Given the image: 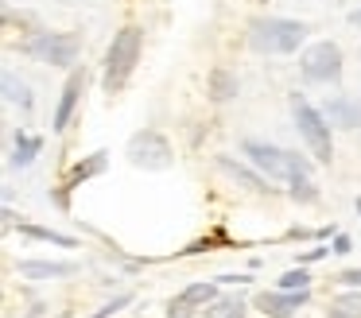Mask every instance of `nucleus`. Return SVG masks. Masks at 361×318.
<instances>
[{"instance_id": "obj_30", "label": "nucleus", "mask_w": 361, "mask_h": 318, "mask_svg": "<svg viewBox=\"0 0 361 318\" xmlns=\"http://www.w3.org/2000/svg\"><path fill=\"white\" fill-rule=\"evenodd\" d=\"M353 206H357V214H361V194H357V202H353Z\"/></svg>"}, {"instance_id": "obj_11", "label": "nucleus", "mask_w": 361, "mask_h": 318, "mask_svg": "<svg viewBox=\"0 0 361 318\" xmlns=\"http://www.w3.org/2000/svg\"><path fill=\"white\" fill-rule=\"evenodd\" d=\"M16 271L24 279H63V276H74V264L71 260H20Z\"/></svg>"}, {"instance_id": "obj_5", "label": "nucleus", "mask_w": 361, "mask_h": 318, "mask_svg": "<svg viewBox=\"0 0 361 318\" xmlns=\"http://www.w3.org/2000/svg\"><path fill=\"white\" fill-rule=\"evenodd\" d=\"M299 74H303V82H311V85L342 82V47L330 43V39L311 43L303 54H299Z\"/></svg>"}, {"instance_id": "obj_10", "label": "nucleus", "mask_w": 361, "mask_h": 318, "mask_svg": "<svg viewBox=\"0 0 361 318\" xmlns=\"http://www.w3.org/2000/svg\"><path fill=\"white\" fill-rule=\"evenodd\" d=\"M322 113H326V121H330V124H338V128H361V101L345 97V93L330 97Z\"/></svg>"}, {"instance_id": "obj_1", "label": "nucleus", "mask_w": 361, "mask_h": 318, "mask_svg": "<svg viewBox=\"0 0 361 318\" xmlns=\"http://www.w3.org/2000/svg\"><path fill=\"white\" fill-rule=\"evenodd\" d=\"M249 47L257 54H291L303 47L307 39V23L303 20H288V16H257L245 31Z\"/></svg>"}, {"instance_id": "obj_17", "label": "nucleus", "mask_w": 361, "mask_h": 318, "mask_svg": "<svg viewBox=\"0 0 361 318\" xmlns=\"http://www.w3.org/2000/svg\"><path fill=\"white\" fill-rule=\"evenodd\" d=\"M179 295L190 302V307H210V302L218 299V283H210V279H198V283H187Z\"/></svg>"}, {"instance_id": "obj_7", "label": "nucleus", "mask_w": 361, "mask_h": 318, "mask_svg": "<svg viewBox=\"0 0 361 318\" xmlns=\"http://www.w3.org/2000/svg\"><path fill=\"white\" fill-rule=\"evenodd\" d=\"M241 152L249 155V163H252V167H260L268 178H291V171H288V152H283V147L264 144V140H245Z\"/></svg>"}, {"instance_id": "obj_24", "label": "nucleus", "mask_w": 361, "mask_h": 318, "mask_svg": "<svg viewBox=\"0 0 361 318\" xmlns=\"http://www.w3.org/2000/svg\"><path fill=\"white\" fill-rule=\"evenodd\" d=\"M167 318H195V307H190L183 295H175L171 299V307H167Z\"/></svg>"}, {"instance_id": "obj_22", "label": "nucleus", "mask_w": 361, "mask_h": 318, "mask_svg": "<svg viewBox=\"0 0 361 318\" xmlns=\"http://www.w3.org/2000/svg\"><path fill=\"white\" fill-rule=\"evenodd\" d=\"M4 97H8V101H24V105H32V101H27L24 82H16V74H12V70H4Z\"/></svg>"}, {"instance_id": "obj_25", "label": "nucleus", "mask_w": 361, "mask_h": 318, "mask_svg": "<svg viewBox=\"0 0 361 318\" xmlns=\"http://www.w3.org/2000/svg\"><path fill=\"white\" fill-rule=\"evenodd\" d=\"M334 279H338L342 287H357V291H361V268H345L342 276H334Z\"/></svg>"}, {"instance_id": "obj_14", "label": "nucleus", "mask_w": 361, "mask_h": 318, "mask_svg": "<svg viewBox=\"0 0 361 318\" xmlns=\"http://www.w3.org/2000/svg\"><path fill=\"white\" fill-rule=\"evenodd\" d=\"M326 318H361V291H357V287L334 295L330 307H326Z\"/></svg>"}, {"instance_id": "obj_28", "label": "nucleus", "mask_w": 361, "mask_h": 318, "mask_svg": "<svg viewBox=\"0 0 361 318\" xmlns=\"http://www.w3.org/2000/svg\"><path fill=\"white\" fill-rule=\"evenodd\" d=\"M314 237H319V240H326V237H338V233H334V225H322V229L314 233Z\"/></svg>"}, {"instance_id": "obj_16", "label": "nucleus", "mask_w": 361, "mask_h": 318, "mask_svg": "<svg viewBox=\"0 0 361 318\" xmlns=\"http://www.w3.org/2000/svg\"><path fill=\"white\" fill-rule=\"evenodd\" d=\"M105 167H109V152H94L90 159L74 163V171H71V186L86 183V178H94V175H102Z\"/></svg>"}, {"instance_id": "obj_3", "label": "nucleus", "mask_w": 361, "mask_h": 318, "mask_svg": "<svg viewBox=\"0 0 361 318\" xmlns=\"http://www.w3.org/2000/svg\"><path fill=\"white\" fill-rule=\"evenodd\" d=\"M20 54L43 62V66H74L82 54V35L78 31H32L20 43Z\"/></svg>"}, {"instance_id": "obj_18", "label": "nucleus", "mask_w": 361, "mask_h": 318, "mask_svg": "<svg viewBox=\"0 0 361 318\" xmlns=\"http://www.w3.org/2000/svg\"><path fill=\"white\" fill-rule=\"evenodd\" d=\"M43 147L39 136H27V132H16V147H12V167H27L35 159V152Z\"/></svg>"}, {"instance_id": "obj_29", "label": "nucleus", "mask_w": 361, "mask_h": 318, "mask_svg": "<svg viewBox=\"0 0 361 318\" xmlns=\"http://www.w3.org/2000/svg\"><path fill=\"white\" fill-rule=\"evenodd\" d=\"M350 23H353V27H361V8H353V12H350Z\"/></svg>"}, {"instance_id": "obj_6", "label": "nucleus", "mask_w": 361, "mask_h": 318, "mask_svg": "<svg viewBox=\"0 0 361 318\" xmlns=\"http://www.w3.org/2000/svg\"><path fill=\"white\" fill-rule=\"evenodd\" d=\"M128 163H133V167H144V171H167L175 163V152H171L164 132L144 128L128 140Z\"/></svg>"}, {"instance_id": "obj_9", "label": "nucleus", "mask_w": 361, "mask_h": 318, "mask_svg": "<svg viewBox=\"0 0 361 318\" xmlns=\"http://www.w3.org/2000/svg\"><path fill=\"white\" fill-rule=\"evenodd\" d=\"M82 85H86V70H71V78H66V85H63V97H59V109H55V121H51L55 132H63L66 124H71L74 105H78V97H82Z\"/></svg>"}, {"instance_id": "obj_26", "label": "nucleus", "mask_w": 361, "mask_h": 318, "mask_svg": "<svg viewBox=\"0 0 361 318\" xmlns=\"http://www.w3.org/2000/svg\"><path fill=\"white\" fill-rule=\"evenodd\" d=\"M326 252H334V248H307V252H303V256H299V264H303V268H307V264H314V260H322V256H326Z\"/></svg>"}, {"instance_id": "obj_21", "label": "nucleus", "mask_w": 361, "mask_h": 318, "mask_svg": "<svg viewBox=\"0 0 361 318\" xmlns=\"http://www.w3.org/2000/svg\"><path fill=\"white\" fill-rule=\"evenodd\" d=\"M291 198L295 202H319V190H314V183L311 178H291Z\"/></svg>"}, {"instance_id": "obj_13", "label": "nucleus", "mask_w": 361, "mask_h": 318, "mask_svg": "<svg viewBox=\"0 0 361 318\" xmlns=\"http://www.w3.org/2000/svg\"><path fill=\"white\" fill-rule=\"evenodd\" d=\"M214 167H218L221 175H229L233 183H241V186H249V190H257V194H260V190H268V186H264V178H260L257 171H249L245 163L229 159V155H218V159H214Z\"/></svg>"}, {"instance_id": "obj_2", "label": "nucleus", "mask_w": 361, "mask_h": 318, "mask_svg": "<svg viewBox=\"0 0 361 318\" xmlns=\"http://www.w3.org/2000/svg\"><path fill=\"white\" fill-rule=\"evenodd\" d=\"M140 47H144L140 23H125V27L113 35L109 51H105V93H117L121 85L133 78L136 62H140Z\"/></svg>"}, {"instance_id": "obj_8", "label": "nucleus", "mask_w": 361, "mask_h": 318, "mask_svg": "<svg viewBox=\"0 0 361 318\" xmlns=\"http://www.w3.org/2000/svg\"><path fill=\"white\" fill-rule=\"evenodd\" d=\"M307 299H311V287H307V291H280V287H276V291L257 295V310L264 318H291Z\"/></svg>"}, {"instance_id": "obj_23", "label": "nucleus", "mask_w": 361, "mask_h": 318, "mask_svg": "<svg viewBox=\"0 0 361 318\" xmlns=\"http://www.w3.org/2000/svg\"><path fill=\"white\" fill-rule=\"evenodd\" d=\"M128 302H133V295L125 291V295H117V299H113V302H105L102 310H94V314H90V318H109V314H117V310H125Z\"/></svg>"}, {"instance_id": "obj_4", "label": "nucleus", "mask_w": 361, "mask_h": 318, "mask_svg": "<svg viewBox=\"0 0 361 318\" xmlns=\"http://www.w3.org/2000/svg\"><path fill=\"white\" fill-rule=\"evenodd\" d=\"M291 116H295V128H299V136H303V144L311 147L314 159H319V163L334 159V140H330L326 113H319L303 93H291Z\"/></svg>"}, {"instance_id": "obj_15", "label": "nucleus", "mask_w": 361, "mask_h": 318, "mask_svg": "<svg viewBox=\"0 0 361 318\" xmlns=\"http://www.w3.org/2000/svg\"><path fill=\"white\" fill-rule=\"evenodd\" d=\"M245 310H249L245 299H237V295H218L210 307H202V318H249Z\"/></svg>"}, {"instance_id": "obj_31", "label": "nucleus", "mask_w": 361, "mask_h": 318, "mask_svg": "<svg viewBox=\"0 0 361 318\" xmlns=\"http://www.w3.org/2000/svg\"><path fill=\"white\" fill-rule=\"evenodd\" d=\"M260 4H268V0H260Z\"/></svg>"}, {"instance_id": "obj_27", "label": "nucleus", "mask_w": 361, "mask_h": 318, "mask_svg": "<svg viewBox=\"0 0 361 318\" xmlns=\"http://www.w3.org/2000/svg\"><path fill=\"white\" fill-rule=\"evenodd\" d=\"M350 248H353V240L345 237V233H338V237H334V252H350Z\"/></svg>"}, {"instance_id": "obj_20", "label": "nucleus", "mask_w": 361, "mask_h": 318, "mask_svg": "<svg viewBox=\"0 0 361 318\" xmlns=\"http://www.w3.org/2000/svg\"><path fill=\"white\" fill-rule=\"evenodd\" d=\"M311 287V276H307V268L299 264V268H291V271H283L280 276V291H307Z\"/></svg>"}, {"instance_id": "obj_12", "label": "nucleus", "mask_w": 361, "mask_h": 318, "mask_svg": "<svg viewBox=\"0 0 361 318\" xmlns=\"http://www.w3.org/2000/svg\"><path fill=\"white\" fill-rule=\"evenodd\" d=\"M210 101H218V105H226V101H233L237 93H241V82H237V74L233 70H226V66H214L210 70Z\"/></svg>"}, {"instance_id": "obj_19", "label": "nucleus", "mask_w": 361, "mask_h": 318, "mask_svg": "<svg viewBox=\"0 0 361 318\" xmlns=\"http://www.w3.org/2000/svg\"><path fill=\"white\" fill-rule=\"evenodd\" d=\"M20 233L32 240H47V245H59V248H78V240L66 237V233H55V229H43V225H20Z\"/></svg>"}]
</instances>
